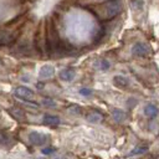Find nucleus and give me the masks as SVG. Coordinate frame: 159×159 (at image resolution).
<instances>
[{
  "mask_svg": "<svg viewBox=\"0 0 159 159\" xmlns=\"http://www.w3.org/2000/svg\"><path fill=\"white\" fill-rule=\"evenodd\" d=\"M122 10V2L119 0H109L107 2H104L102 6H99L98 9V15L102 19H112L116 15H118Z\"/></svg>",
  "mask_w": 159,
  "mask_h": 159,
  "instance_id": "obj_1",
  "label": "nucleus"
},
{
  "mask_svg": "<svg viewBox=\"0 0 159 159\" xmlns=\"http://www.w3.org/2000/svg\"><path fill=\"white\" fill-rule=\"evenodd\" d=\"M46 39H47V43H48V47H50L48 51H51V52L56 51V48L60 45V36H58V34L56 31V27L53 25V21L51 19L47 21V36H46Z\"/></svg>",
  "mask_w": 159,
  "mask_h": 159,
  "instance_id": "obj_2",
  "label": "nucleus"
},
{
  "mask_svg": "<svg viewBox=\"0 0 159 159\" xmlns=\"http://www.w3.org/2000/svg\"><path fill=\"white\" fill-rule=\"evenodd\" d=\"M14 94L17 97V98H21L24 101H31L34 99L35 97V93L32 89H30L29 87H25V86H19L14 89Z\"/></svg>",
  "mask_w": 159,
  "mask_h": 159,
  "instance_id": "obj_3",
  "label": "nucleus"
},
{
  "mask_svg": "<svg viewBox=\"0 0 159 159\" xmlns=\"http://www.w3.org/2000/svg\"><path fill=\"white\" fill-rule=\"evenodd\" d=\"M132 53L137 57H147L150 53V48L144 42H135L132 46Z\"/></svg>",
  "mask_w": 159,
  "mask_h": 159,
  "instance_id": "obj_4",
  "label": "nucleus"
},
{
  "mask_svg": "<svg viewBox=\"0 0 159 159\" xmlns=\"http://www.w3.org/2000/svg\"><path fill=\"white\" fill-rule=\"evenodd\" d=\"M29 140L31 144L34 145H43L47 140V135L46 134H42V133H39V132H30L29 134Z\"/></svg>",
  "mask_w": 159,
  "mask_h": 159,
  "instance_id": "obj_5",
  "label": "nucleus"
},
{
  "mask_svg": "<svg viewBox=\"0 0 159 159\" xmlns=\"http://www.w3.org/2000/svg\"><path fill=\"white\" fill-rule=\"evenodd\" d=\"M53 75H55V67L52 65L46 63V65L41 66L40 70H39V77L41 80H47V78L52 77Z\"/></svg>",
  "mask_w": 159,
  "mask_h": 159,
  "instance_id": "obj_6",
  "label": "nucleus"
},
{
  "mask_svg": "<svg viewBox=\"0 0 159 159\" xmlns=\"http://www.w3.org/2000/svg\"><path fill=\"white\" fill-rule=\"evenodd\" d=\"M9 113L16 120H25V118H26L25 111L22 108H20V107H10L9 108Z\"/></svg>",
  "mask_w": 159,
  "mask_h": 159,
  "instance_id": "obj_7",
  "label": "nucleus"
},
{
  "mask_svg": "<svg viewBox=\"0 0 159 159\" xmlns=\"http://www.w3.org/2000/svg\"><path fill=\"white\" fill-rule=\"evenodd\" d=\"M15 34H11L9 31H0V46L9 45L15 40Z\"/></svg>",
  "mask_w": 159,
  "mask_h": 159,
  "instance_id": "obj_8",
  "label": "nucleus"
},
{
  "mask_svg": "<svg viewBox=\"0 0 159 159\" xmlns=\"http://www.w3.org/2000/svg\"><path fill=\"white\" fill-rule=\"evenodd\" d=\"M58 76H60V78H61L62 81L70 82V81H73V80H75L76 72H75L73 70H71V68H65V70H62V71L60 72Z\"/></svg>",
  "mask_w": 159,
  "mask_h": 159,
  "instance_id": "obj_9",
  "label": "nucleus"
},
{
  "mask_svg": "<svg viewBox=\"0 0 159 159\" xmlns=\"http://www.w3.org/2000/svg\"><path fill=\"white\" fill-rule=\"evenodd\" d=\"M43 123H45L46 125H48V127H57V125L61 123V120H60V118H58L57 116L46 114V116L43 117Z\"/></svg>",
  "mask_w": 159,
  "mask_h": 159,
  "instance_id": "obj_10",
  "label": "nucleus"
},
{
  "mask_svg": "<svg viewBox=\"0 0 159 159\" xmlns=\"http://www.w3.org/2000/svg\"><path fill=\"white\" fill-rule=\"evenodd\" d=\"M113 82H114V84H116L117 87H120V88H124V87H127V86L129 84V80H128L127 77L122 76V75L114 76V77H113Z\"/></svg>",
  "mask_w": 159,
  "mask_h": 159,
  "instance_id": "obj_11",
  "label": "nucleus"
},
{
  "mask_svg": "<svg viewBox=\"0 0 159 159\" xmlns=\"http://www.w3.org/2000/svg\"><path fill=\"white\" fill-rule=\"evenodd\" d=\"M144 114H145L148 118H154V117H157V114H158V108H157L154 104L149 103V104H147V106L144 107Z\"/></svg>",
  "mask_w": 159,
  "mask_h": 159,
  "instance_id": "obj_12",
  "label": "nucleus"
},
{
  "mask_svg": "<svg viewBox=\"0 0 159 159\" xmlns=\"http://www.w3.org/2000/svg\"><path fill=\"white\" fill-rule=\"evenodd\" d=\"M112 116H113V119L116 122H119V123H122L123 120L127 119V113L124 111H122V109H113L112 111Z\"/></svg>",
  "mask_w": 159,
  "mask_h": 159,
  "instance_id": "obj_13",
  "label": "nucleus"
},
{
  "mask_svg": "<svg viewBox=\"0 0 159 159\" xmlns=\"http://www.w3.org/2000/svg\"><path fill=\"white\" fill-rule=\"evenodd\" d=\"M87 120L91 123H101L103 120V116L98 112H91L87 114Z\"/></svg>",
  "mask_w": 159,
  "mask_h": 159,
  "instance_id": "obj_14",
  "label": "nucleus"
},
{
  "mask_svg": "<svg viewBox=\"0 0 159 159\" xmlns=\"http://www.w3.org/2000/svg\"><path fill=\"white\" fill-rule=\"evenodd\" d=\"M109 66L111 65H109V62L107 60H97L94 62V65H93V67L96 70H98V71H106V70L109 68Z\"/></svg>",
  "mask_w": 159,
  "mask_h": 159,
  "instance_id": "obj_15",
  "label": "nucleus"
},
{
  "mask_svg": "<svg viewBox=\"0 0 159 159\" xmlns=\"http://www.w3.org/2000/svg\"><path fill=\"white\" fill-rule=\"evenodd\" d=\"M147 150H148V147H147V145H138V147H135L134 149H132V150L128 153V157L140 155V154H144Z\"/></svg>",
  "mask_w": 159,
  "mask_h": 159,
  "instance_id": "obj_16",
  "label": "nucleus"
},
{
  "mask_svg": "<svg viewBox=\"0 0 159 159\" xmlns=\"http://www.w3.org/2000/svg\"><path fill=\"white\" fill-rule=\"evenodd\" d=\"M10 144H11V137L0 132V147H10Z\"/></svg>",
  "mask_w": 159,
  "mask_h": 159,
  "instance_id": "obj_17",
  "label": "nucleus"
},
{
  "mask_svg": "<svg viewBox=\"0 0 159 159\" xmlns=\"http://www.w3.org/2000/svg\"><path fill=\"white\" fill-rule=\"evenodd\" d=\"M42 104L46 106V107H48V108H55L57 106V103L53 99H51V98H43L42 99Z\"/></svg>",
  "mask_w": 159,
  "mask_h": 159,
  "instance_id": "obj_18",
  "label": "nucleus"
},
{
  "mask_svg": "<svg viewBox=\"0 0 159 159\" xmlns=\"http://www.w3.org/2000/svg\"><path fill=\"white\" fill-rule=\"evenodd\" d=\"M55 152H56V148H55V147H46V148H43V149L41 150V153L45 154V155L52 154V153H55Z\"/></svg>",
  "mask_w": 159,
  "mask_h": 159,
  "instance_id": "obj_19",
  "label": "nucleus"
},
{
  "mask_svg": "<svg viewBox=\"0 0 159 159\" xmlns=\"http://www.w3.org/2000/svg\"><path fill=\"white\" fill-rule=\"evenodd\" d=\"M68 112L72 113V114H80L81 113V107H78V106H71V107H68Z\"/></svg>",
  "mask_w": 159,
  "mask_h": 159,
  "instance_id": "obj_20",
  "label": "nucleus"
},
{
  "mask_svg": "<svg viewBox=\"0 0 159 159\" xmlns=\"http://www.w3.org/2000/svg\"><path fill=\"white\" fill-rule=\"evenodd\" d=\"M93 93V91L91 88H80V94L82 96H91Z\"/></svg>",
  "mask_w": 159,
  "mask_h": 159,
  "instance_id": "obj_21",
  "label": "nucleus"
},
{
  "mask_svg": "<svg viewBox=\"0 0 159 159\" xmlns=\"http://www.w3.org/2000/svg\"><path fill=\"white\" fill-rule=\"evenodd\" d=\"M108 0H89V2H107Z\"/></svg>",
  "mask_w": 159,
  "mask_h": 159,
  "instance_id": "obj_22",
  "label": "nucleus"
},
{
  "mask_svg": "<svg viewBox=\"0 0 159 159\" xmlns=\"http://www.w3.org/2000/svg\"><path fill=\"white\" fill-rule=\"evenodd\" d=\"M157 159H159V155H158V158H157Z\"/></svg>",
  "mask_w": 159,
  "mask_h": 159,
  "instance_id": "obj_23",
  "label": "nucleus"
},
{
  "mask_svg": "<svg viewBox=\"0 0 159 159\" xmlns=\"http://www.w3.org/2000/svg\"><path fill=\"white\" fill-rule=\"evenodd\" d=\"M0 60H1V58H0Z\"/></svg>",
  "mask_w": 159,
  "mask_h": 159,
  "instance_id": "obj_24",
  "label": "nucleus"
}]
</instances>
